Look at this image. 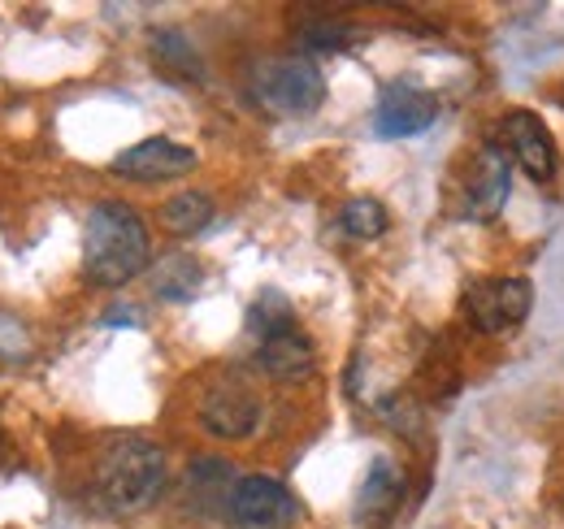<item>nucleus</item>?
<instances>
[{
    "label": "nucleus",
    "instance_id": "1",
    "mask_svg": "<svg viewBox=\"0 0 564 529\" xmlns=\"http://www.w3.org/2000/svg\"><path fill=\"white\" fill-rule=\"evenodd\" d=\"M152 257L148 244V226L131 204L105 199L87 213V230H83V273L91 287H127L131 278H140Z\"/></svg>",
    "mask_w": 564,
    "mask_h": 529
},
{
    "label": "nucleus",
    "instance_id": "2",
    "mask_svg": "<svg viewBox=\"0 0 564 529\" xmlns=\"http://www.w3.org/2000/svg\"><path fill=\"white\" fill-rule=\"evenodd\" d=\"M165 490V456L148 439H118L96 464V495L109 512H143Z\"/></svg>",
    "mask_w": 564,
    "mask_h": 529
},
{
    "label": "nucleus",
    "instance_id": "3",
    "mask_svg": "<svg viewBox=\"0 0 564 529\" xmlns=\"http://www.w3.org/2000/svg\"><path fill=\"white\" fill-rule=\"evenodd\" d=\"M248 91L270 118H308L326 100V78L313 57H270L252 66Z\"/></svg>",
    "mask_w": 564,
    "mask_h": 529
},
{
    "label": "nucleus",
    "instance_id": "4",
    "mask_svg": "<svg viewBox=\"0 0 564 529\" xmlns=\"http://www.w3.org/2000/svg\"><path fill=\"white\" fill-rule=\"evenodd\" d=\"M235 529H291L300 521V504L295 495L274 482V477H239L230 486V504H226Z\"/></svg>",
    "mask_w": 564,
    "mask_h": 529
},
{
    "label": "nucleus",
    "instance_id": "5",
    "mask_svg": "<svg viewBox=\"0 0 564 529\" xmlns=\"http://www.w3.org/2000/svg\"><path fill=\"white\" fill-rule=\"evenodd\" d=\"M465 309H469V322L482 334L512 331V326H521L530 317L534 287L525 278H478L465 291Z\"/></svg>",
    "mask_w": 564,
    "mask_h": 529
},
{
    "label": "nucleus",
    "instance_id": "6",
    "mask_svg": "<svg viewBox=\"0 0 564 529\" xmlns=\"http://www.w3.org/2000/svg\"><path fill=\"white\" fill-rule=\"evenodd\" d=\"M438 118V100L434 91H425L417 83H391L382 96H378V109H373V131L382 139H413L434 127Z\"/></svg>",
    "mask_w": 564,
    "mask_h": 529
},
{
    "label": "nucleus",
    "instance_id": "7",
    "mask_svg": "<svg viewBox=\"0 0 564 529\" xmlns=\"http://www.w3.org/2000/svg\"><path fill=\"white\" fill-rule=\"evenodd\" d=\"M109 170L131 183H170V179H183L196 170V152L174 139H143L135 148L118 152V161Z\"/></svg>",
    "mask_w": 564,
    "mask_h": 529
},
{
    "label": "nucleus",
    "instance_id": "8",
    "mask_svg": "<svg viewBox=\"0 0 564 529\" xmlns=\"http://www.w3.org/2000/svg\"><path fill=\"white\" fill-rule=\"evenodd\" d=\"M200 421L217 439H248L261 421V399L252 396L243 382H217L205 403H200Z\"/></svg>",
    "mask_w": 564,
    "mask_h": 529
},
{
    "label": "nucleus",
    "instance_id": "9",
    "mask_svg": "<svg viewBox=\"0 0 564 529\" xmlns=\"http://www.w3.org/2000/svg\"><path fill=\"white\" fill-rule=\"evenodd\" d=\"M404 504V468L391 456H373L360 490H356V526L378 529L387 526Z\"/></svg>",
    "mask_w": 564,
    "mask_h": 529
},
{
    "label": "nucleus",
    "instance_id": "10",
    "mask_svg": "<svg viewBox=\"0 0 564 529\" xmlns=\"http://www.w3.org/2000/svg\"><path fill=\"white\" fill-rule=\"evenodd\" d=\"M503 131H508V143H512V156L521 161V170H525L534 183H552V179H556V139L543 127L539 114L512 109V114L503 118Z\"/></svg>",
    "mask_w": 564,
    "mask_h": 529
},
{
    "label": "nucleus",
    "instance_id": "11",
    "mask_svg": "<svg viewBox=\"0 0 564 529\" xmlns=\"http://www.w3.org/2000/svg\"><path fill=\"white\" fill-rule=\"evenodd\" d=\"M512 196V165H508V152L487 143L482 156H478V174L469 183V199H465V213L474 222H495L503 213V204Z\"/></svg>",
    "mask_w": 564,
    "mask_h": 529
},
{
    "label": "nucleus",
    "instance_id": "12",
    "mask_svg": "<svg viewBox=\"0 0 564 529\" xmlns=\"http://www.w3.org/2000/svg\"><path fill=\"white\" fill-rule=\"evenodd\" d=\"M313 360H317V356H313V343L300 331L274 334V338L257 343V365H261V374L274 378V382H304V378L313 374Z\"/></svg>",
    "mask_w": 564,
    "mask_h": 529
},
{
    "label": "nucleus",
    "instance_id": "13",
    "mask_svg": "<svg viewBox=\"0 0 564 529\" xmlns=\"http://www.w3.org/2000/svg\"><path fill=\"white\" fill-rule=\"evenodd\" d=\"M200 282H205L200 261L196 257H183V252L165 257V261L152 269V295H161L170 304H187L200 291Z\"/></svg>",
    "mask_w": 564,
    "mask_h": 529
},
{
    "label": "nucleus",
    "instance_id": "14",
    "mask_svg": "<svg viewBox=\"0 0 564 529\" xmlns=\"http://www.w3.org/2000/svg\"><path fill=\"white\" fill-rule=\"evenodd\" d=\"M152 57H156V66H165L178 78H192V83L205 78V62H200V53L192 48V40L183 31H156L152 35Z\"/></svg>",
    "mask_w": 564,
    "mask_h": 529
},
{
    "label": "nucleus",
    "instance_id": "15",
    "mask_svg": "<svg viewBox=\"0 0 564 529\" xmlns=\"http://www.w3.org/2000/svg\"><path fill=\"white\" fill-rule=\"evenodd\" d=\"M213 222V199L205 192H183V196H170L161 208V226L170 235H200Z\"/></svg>",
    "mask_w": 564,
    "mask_h": 529
},
{
    "label": "nucleus",
    "instance_id": "16",
    "mask_svg": "<svg viewBox=\"0 0 564 529\" xmlns=\"http://www.w3.org/2000/svg\"><path fill=\"white\" fill-rule=\"evenodd\" d=\"M300 44L308 57H326V53H344V48L360 44V31L344 18H313V22H304Z\"/></svg>",
    "mask_w": 564,
    "mask_h": 529
},
{
    "label": "nucleus",
    "instance_id": "17",
    "mask_svg": "<svg viewBox=\"0 0 564 529\" xmlns=\"http://www.w3.org/2000/svg\"><path fill=\"white\" fill-rule=\"evenodd\" d=\"M248 331L257 334V343H265V338H274V334L295 331V309H291V300H286L282 291H261L257 304L248 309Z\"/></svg>",
    "mask_w": 564,
    "mask_h": 529
},
{
    "label": "nucleus",
    "instance_id": "18",
    "mask_svg": "<svg viewBox=\"0 0 564 529\" xmlns=\"http://www.w3.org/2000/svg\"><path fill=\"white\" fill-rule=\"evenodd\" d=\"M339 226H344V235H352V239H378V235L387 230V208H382L378 199L356 196L339 208Z\"/></svg>",
    "mask_w": 564,
    "mask_h": 529
},
{
    "label": "nucleus",
    "instance_id": "19",
    "mask_svg": "<svg viewBox=\"0 0 564 529\" xmlns=\"http://www.w3.org/2000/svg\"><path fill=\"white\" fill-rule=\"evenodd\" d=\"M0 356H4V360L26 356V334H22L18 322H9V317H0Z\"/></svg>",
    "mask_w": 564,
    "mask_h": 529
},
{
    "label": "nucleus",
    "instance_id": "20",
    "mask_svg": "<svg viewBox=\"0 0 564 529\" xmlns=\"http://www.w3.org/2000/svg\"><path fill=\"white\" fill-rule=\"evenodd\" d=\"M105 326H140V313L135 309H113V313H105Z\"/></svg>",
    "mask_w": 564,
    "mask_h": 529
}]
</instances>
